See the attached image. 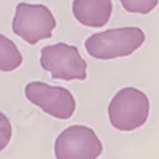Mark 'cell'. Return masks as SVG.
I'll list each match as a JSON object with an SVG mask.
<instances>
[{
    "mask_svg": "<svg viewBox=\"0 0 159 159\" xmlns=\"http://www.w3.org/2000/svg\"><path fill=\"white\" fill-rule=\"evenodd\" d=\"M145 32L140 27H116L89 35L84 42V49L91 57L110 61L130 56L145 43Z\"/></svg>",
    "mask_w": 159,
    "mask_h": 159,
    "instance_id": "6da1fadb",
    "label": "cell"
},
{
    "mask_svg": "<svg viewBox=\"0 0 159 159\" xmlns=\"http://www.w3.org/2000/svg\"><path fill=\"white\" fill-rule=\"evenodd\" d=\"M110 124L121 132H132L142 127L150 116V99L137 88H123L108 103Z\"/></svg>",
    "mask_w": 159,
    "mask_h": 159,
    "instance_id": "7a4b0ae2",
    "label": "cell"
},
{
    "mask_svg": "<svg viewBox=\"0 0 159 159\" xmlns=\"http://www.w3.org/2000/svg\"><path fill=\"white\" fill-rule=\"evenodd\" d=\"M56 25L57 21L48 7L21 2L16 5L11 29L25 43L37 45L42 40L49 38Z\"/></svg>",
    "mask_w": 159,
    "mask_h": 159,
    "instance_id": "3957f363",
    "label": "cell"
},
{
    "mask_svg": "<svg viewBox=\"0 0 159 159\" xmlns=\"http://www.w3.org/2000/svg\"><path fill=\"white\" fill-rule=\"evenodd\" d=\"M40 65L49 72L54 80L83 81L88 76L86 61L81 57L78 48L69 43H54L45 46L40 51Z\"/></svg>",
    "mask_w": 159,
    "mask_h": 159,
    "instance_id": "277c9868",
    "label": "cell"
},
{
    "mask_svg": "<svg viewBox=\"0 0 159 159\" xmlns=\"http://www.w3.org/2000/svg\"><path fill=\"white\" fill-rule=\"evenodd\" d=\"M103 145L94 129L75 124L64 129L54 142L56 159H97Z\"/></svg>",
    "mask_w": 159,
    "mask_h": 159,
    "instance_id": "5b68a950",
    "label": "cell"
},
{
    "mask_svg": "<svg viewBox=\"0 0 159 159\" xmlns=\"http://www.w3.org/2000/svg\"><path fill=\"white\" fill-rule=\"evenodd\" d=\"M24 94L30 103L56 119H70L75 115L76 102L67 88L29 81L24 88Z\"/></svg>",
    "mask_w": 159,
    "mask_h": 159,
    "instance_id": "8992f818",
    "label": "cell"
},
{
    "mask_svg": "<svg viewBox=\"0 0 159 159\" xmlns=\"http://www.w3.org/2000/svg\"><path fill=\"white\" fill-rule=\"evenodd\" d=\"M72 13L81 25L99 29L110 21L113 2L111 0H73Z\"/></svg>",
    "mask_w": 159,
    "mask_h": 159,
    "instance_id": "52a82bcc",
    "label": "cell"
},
{
    "mask_svg": "<svg viewBox=\"0 0 159 159\" xmlns=\"http://www.w3.org/2000/svg\"><path fill=\"white\" fill-rule=\"evenodd\" d=\"M22 64V54L16 43L0 34V72H15Z\"/></svg>",
    "mask_w": 159,
    "mask_h": 159,
    "instance_id": "ba28073f",
    "label": "cell"
},
{
    "mask_svg": "<svg viewBox=\"0 0 159 159\" xmlns=\"http://www.w3.org/2000/svg\"><path fill=\"white\" fill-rule=\"evenodd\" d=\"M119 3L127 13H135V15H148L151 13L159 0H119Z\"/></svg>",
    "mask_w": 159,
    "mask_h": 159,
    "instance_id": "9c48e42d",
    "label": "cell"
},
{
    "mask_svg": "<svg viewBox=\"0 0 159 159\" xmlns=\"http://www.w3.org/2000/svg\"><path fill=\"white\" fill-rule=\"evenodd\" d=\"M11 137H13L11 121H10V118L3 111H0V151H3L10 145Z\"/></svg>",
    "mask_w": 159,
    "mask_h": 159,
    "instance_id": "30bf717a",
    "label": "cell"
}]
</instances>
